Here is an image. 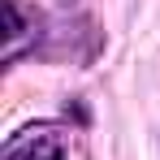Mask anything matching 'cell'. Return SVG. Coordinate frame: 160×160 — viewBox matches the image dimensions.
I'll return each instance as SVG.
<instances>
[{"label":"cell","mask_w":160,"mask_h":160,"mask_svg":"<svg viewBox=\"0 0 160 160\" xmlns=\"http://www.w3.org/2000/svg\"><path fill=\"white\" fill-rule=\"evenodd\" d=\"M26 18H22V9H18V0H4V39H9V43H4V56H9V61H13V56H18V39H22V35H26Z\"/></svg>","instance_id":"cell-1"}]
</instances>
